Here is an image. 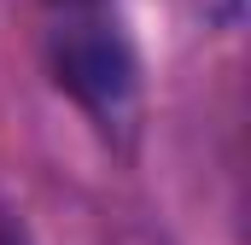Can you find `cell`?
I'll list each match as a JSON object with an SVG mask.
<instances>
[{
  "instance_id": "cell-1",
  "label": "cell",
  "mask_w": 251,
  "mask_h": 245,
  "mask_svg": "<svg viewBox=\"0 0 251 245\" xmlns=\"http://www.w3.org/2000/svg\"><path fill=\"white\" fill-rule=\"evenodd\" d=\"M47 70L64 94L100 122L123 134L140 105V59L117 12H70L47 18Z\"/></svg>"
},
{
  "instance_id": "cell-2",
  "label": "cell",
  "mask_w": 251,
  "mask_h": 245,
  "mask_svg": "<svg viewBox=\"0 0 251 245\" xmlns=\"http://www.w3.org/2000/svg\"><path fill=\"white\" fill-rule=\"evenodd\" d=\"M47 18H70V12H117V0H41Z\"/></svg>"
},
{
  "instance_id": "cell-3",
  "label": "cell",
  "mask_w": 251,
  "mask_h": 245,
  "mask_svg": "<svg viewBox=\"0 0 251 245\" xmlns=\"http://www.w3.org/2000/svg\"><path fill=\"white\" fill-rule=\"evenodd\" d=\"M240 6H246V0H204V18H210L216 29H234V24H240Z\"/></svg>"
},
{
  "instance_id": "cell-4",
  "label": "cell",
  "mask_w": 251,
  "mask_h": 245,
  "mask_svg": "<svg viewBox=\"0 0 251 245\" xmlns=\"http://www.w3.org/2000/svg\"><path fill=\"white\" fill-rule=\"evenodd\" d=\"M0 245H29V228H24L12 210H0Z\"/></svg>"
}]
</instances>
